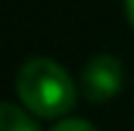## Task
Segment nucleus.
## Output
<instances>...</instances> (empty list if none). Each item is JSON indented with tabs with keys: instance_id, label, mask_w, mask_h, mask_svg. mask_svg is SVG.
<instances>
[{
	"instance_id": "f257e3e1",
	"label": "nucleus",
	"mask_w": 134,
	"mask_h": 131,
	"mask_svg": "<svg viewBox=\"0 0 134 131\" xmlns=\"http://www.w3.org/2000/svg\"><path fill=\"white\" fill-rule=\"evenodd\" d=\"M16 96L38 117H60L74 109L77 85L63 66L49 57H33L16 74Z\"/></svg>"
},
{
	"instance_id": "f03ea898",
	"label": "nucleus",
	"mask_w": 134,
	"mask_h": 131,
	"mask_svg": "<svg viewBox=\"0 0 134 131\" xmlns=\"http://www.w3.org/2000/svg\"><path fill=\"white\" fill-rule=\"evenodd\" d=\"M80 87L88 101H109L120 93L123 87V63L115 55H96L85 63L82 76H80Z\"/></svg>"
},
{
	"instance_id": "7ed1b4c3",
	"label": "nucleus",
	"mask_w": 134,
	"mask_h": 131,
	"mask_svg": "<svg viewBox=\"0 0 134 131\" xmlns=\"http://www.w3.org/2000/svg\"><path fill=\"white\" fill-rule=\"evenodd\" d=\"M0 131H38V126L30 120L19 106L5 101L0 106Z\"/></svg>"
},
{
	"instance_id": "20e7f679",
	"label": "nucleus",
	"mask_w": 134,
	"mask_h": 131,
	"mask_svg": "<svg viewBox=\"0 0 134 131\" xmlns=\"http://www.w3.org/2000/svg\"><path fill=\"white\" fill-rule=\"evenodd\" d=\"M52 131H96V126H90L88 120H80V117H66Z\"/></svg>"
},
{
	"instance_id": "39448f33",
	"label": "nucleus",
	"mask_w": 134,
	"mask_h": 131,
	"mask_svg": "<svg viewBox=\"0 0 134 131\" xmlns=\"http://www.w3.org/2000/svg\"><path fill=\"white\" fill-rule=\"evenodd\" d=\"M123 5H126V16H129V22L134 27V0H123Z\"/></svg>"
}]
</instances>
